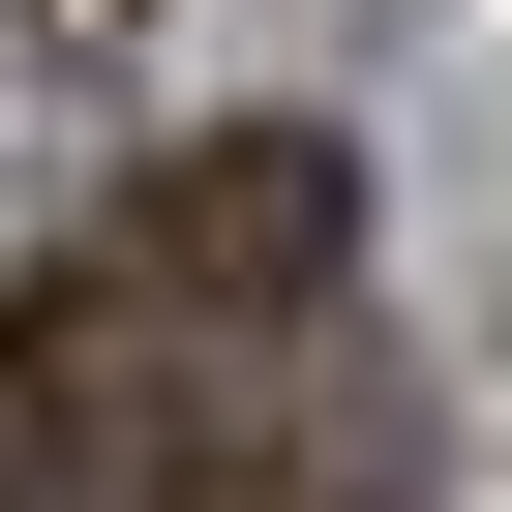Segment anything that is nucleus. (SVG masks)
<instances>
[{
	"instance_id": "obj_1",
	"label": "nucleus",
	"mask_w": 512,
	"mask_h": 512,
	"mask_svg": "<svg viewBox=\"0 0 512 512\" xmlns=\"http://www.w3.org/2000/svg\"><path fill=\"white\" fill-rule=\"evenodd\" d=\"M0 512H422V362L362 332V151L211 121L0 302Z\"/></svg>"
},
{
	"instance_id": "obj_2",
	"label": "nucleus",
	"mask_w": 512,
	"mask_h": 512,
	"mask_svg": "<svg viewBox=\"0 0 512 512\" xmlns=\"http://www.w3.org/2000/svg\"><path fill=\"white\" fill-rule=\"evenodd\" d=\"M31 31H121V0H31Z\"/></svg>"
}]
</instances>
